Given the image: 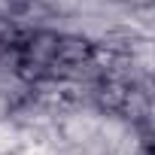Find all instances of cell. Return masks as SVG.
<instances>
[{
	"label": "cell",
	"mask_w": 155,
	"mask_h": 155,
	"mask_svg": "<svg viewBox=\"0 0 155 155\" xmlns=\"http://www.w3.org/2000/svg\"><path fill=\"white\" fill-rule=\"evenodd\" d=\"M28 149H31L28 134L12 119H0V155H21Z\"/></svg>",
	"instance_id": "2"
},
{
	"label": "cell",
	"mask_w": 155,
	"mask_h": 155,
	"mask_svg": "<svg viewBox=\"0 0 155 155\" xmlns=\"http://www.w3.org/2000/svg\"><path fill=\"white\" fill-rule=\"evenodd\" d=\"M94 43L85 34H73V31H58V49H55V61L52 64H79L91 55Z\"/></svg>",
	"instance_id": "1"
},
{
	"label": "cell",
	"mask_w": 155,
	"mask_h": 155,
	"mask_svg": "<svg viewBox=\"0 0 155 155\" xmlns=\"http://www.w3.org/2000/svg\"><path fill=\"white\" fill-rule=\"evenodd\" d=\"M119 3H122L128 12H134V9H152L155 0H119Z\"/></svg>",
	"instance_id": "3"
}]
</instances>
